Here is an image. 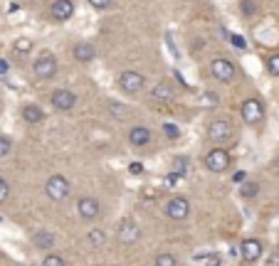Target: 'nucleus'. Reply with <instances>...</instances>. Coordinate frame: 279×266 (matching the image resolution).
<instances>
[{
	"mask_svg": "<svg viewBox=\"0 0 279 266\" xmlns=\"http://www.w3.org/2000/svg\"><path fill=\"white\" fill-rule=\"evenodd\" d=\"M109 111H112V116H114V118H124V116H126V109H124V106H119V104H114V101L109 104Z\"/></svg>",
	"mask_w": 279,
	"mask_h": 266,
	"instance_id": "33",
	"label": "nucleus"
},
{
	"mask_svg": "<svg viewBox=\"0 0 279 266\" xmlns=\"http://www.w3.org/2000/svg\"><path fill=\"white\" fill-rule=\"evenodd\" d=\"M116 237H119L121 244H136L141 239V227L136 222H131V220H124L119 229H116Z\"/></svg>",
	"mask_w": 279,
	"mask_h": 266,
	"instance_id": "10",
	"label": "nucleus"
},
{
	"mask_svg": "<svg viewBox=\"0 0 279 266\" xmlns=\"http://www.w3.org/2000/svg\"><path fill=\"white\" fill-rule=\"evenodd\" d=\"M232 136H235V128H232V123L225 121V118H218V121H212V123L208 126V138H210L212 143H228Z\"/></svg>",
	"mask_w": 279,
	"mask_h": 266,
	"instance_id": "5",
	"label": "nucleus"
},
{
	"mask_svg": "<svg viewBox=\"0 0 279 266\" xmlns=\"http://www.w3.org/2000/svg\"><path fill=\"white\" fill-rule=\"evenodd\" d=\"M30 52H32V39L20 37L15 42V54H18V57H25V54H30Z\"/></svg>",
	"mask_w": 279,
	"mask_h": 266,
	"instance_id": "20",
	"label": "nucleus"
},
{
	"mask_svg": "<svg viewBox=\"0 0 279 266\" xmlns=\"http://www.w3.org/2000/svg\"><path fill=\"white\" fill-rule=\"evenodd\" d=\"M128 143L136 146V148L148 146V143H151V131H148L146 126H134V128L128 131Z\"/></svg>",
	"mask_w": 279,
	"mask_h": 266,
	"instance_id": "15",
	"label": "nucleus"
},
{
	"mask_svg": "<svg viewBox=\"0 0 279 266\" xmlns=\"http://www.w3.org/2000/svg\"><path fill=\"white\" fill-rule=\"evenodd\" d=\"M72 57H74L80 64H89V62L96 57V49H94V44H92V42H80V44H74Z\"/></svg>",
	"mask_w": 279,
	"mask_h": 266,
	"instance_id": "14",
	"label": "nucleus"
},
{
	"mask_svg": "<svg viewBox=\"0 0 279 266\" xmlns=\"http://www.w3.org/2000/svg\"><path fill=\"white\" fill-rule=\"evenodd\" d=\"M32 242H35V247H38V249L50 252V249L54 247V234H52V232H47V229H42V232H35V234H32Z\"/></svg>",
	"mask_w": 279,
	"mask_h": 266,
	"instance_id": "18",
	"label": "nucleus"
},
{
	"mask_svg": "<svg viewBox=\"0 0 279 266\" xmlns=\"http://www.w3.org/2000/svg\"><path fill=\"white\" fill-rule=\"evenodd\" d=\"M210 72H212V76H215L218 81L230 84V81L238 76V67H235V62H230V59H225V57H218V59L210 62Z\"/></svg>",
	"mask_w": 279,
	"mask_h": 266,
	"instance_id": "4",
	"label": "nucleus"
},
{
	"mask_svg": "<svg viewBox=\"0 0 279 266\" xmlns=\"http://www.w3.org/2000/svg\"><path fill=\"white\" fill-rule=\"evenodd\" d=\"M163 131H166V136H168V138H178V136H180V131H178L173 123H166V126H163Z\"/></svg>",
	"mask_w": 279,
	"mask_h": 266,
	"instance_id": "34",
	"label": "nucleus"
},
{
	"mask_svg": "<svg viewBox=\"0 0 279 266\" xmlns=\"http://www.w3.org/2000/svg\"><path fill=\"white\" fill-rule=\"evenodd\" d=\"M198 104L202 109H215V106L220 104V99H218V94H212V91H202L198 96Z\"/></svg>",
	"mask_w": 279,
	"mask_h": 266,
	"instance_id": "19",
	"label": "nucleus"
},
{
	"mask_svg": "<svg viewBox=\"0 0 279 266\" xmlns=\"http://www.w3.org/2000/svg\"><path fill=\"white\" fill-rule=\"evenodd\" d=\"M151 99L156 101V104H170L173 99H176V91L170 89V84H156L154 89H151Z\"/></svg>",
	"mask_w": 279,
	"mask_h": 266,
	"instance_id": "16",
	"label": "nucleus"
},
{
	"mask_svg": "<svg viewBox=\"0 0 279 266\" xmlns=\"http://www.w3.org/2000/svg\"><path fill=\"white\" fill-rule=\"evenodd\" d=\"M240 116H242V121L250 123V126L262 123V118H264V106H262V101H260V99H247V101H242Z\"/></svg>",
	"mask_w": 279,
	"mask_h": 266,
	"instance_id": "6",
	"label": "nucleus"
},
{
	"mask_svg": "<svg viewBox=\"0 0 279 266\" xmlns=\"http://www.w3.org/2000/svg\"><path fill=\"white\" fill-rule=\"evenodd\" d=\"M50 104H52L57 111H72V109L80 104V99H77V94L70 91V89H57V91H52Z\"/></svg>",
	"mask_w": 279,
	"mask_h": 266,
	"instance_id": "8",
	"label": "nucleus"
},
{
	"mask_svg": "<svg viewBox=\"0 0 279 266\" xmlns=\"http://www.w3.org/2000/svg\"><path fill=\"white\" fill-rule=\"evenodd\" d=\"M166 215L176 222H183L188 215H190V202L186 197H173L168 205H166Z\"/></svg>",
	"mask_w": 279,
	"mask_h": 266,
	"instance_id": "9",
	"label": "nucleus"
},
{
	"mask_svg": "<svg viewBox=\"0 0 279 266\" xmlns=\"http://www.w3.org/2000/svg\"><path fill=\"white\" fill-rule=\"evenodd\" d=\"M240 10H242V15L252 17V15L257 12V2H254V0H242V2H240Z\"/></svg>",
	"mask_w": 279,
	"mask_h": 266,
	"instance_id": "23",
	"label": "nucleus"
},
{
	"mask_svg": "<svg viewBox=\"0 0 279 266\" xmlns=\"http://www.w3.org/2000/svg\"><path fill=\"white\" fill-rule=\"evenodd\" d=\"M267 72L272 76H279V54H272V57L267 59Z\"/></svg>",
	"mask_w": 279,
	"mask_h": 266,
	"instance_id": "27",
	"label": "nucleus"
},
{
	"mask_svg": "<svg viewBox=\"0 0 279 266\" xmlns=\"http://www.w3.org/2000/svg\"><path fill=\"white\" fill-rule=\"evenodd\" d=\"M188 170V158H176L173 160V173H178L183 178V173Z\"/></svg>",
	"mask_w": 279,
	"mask_h": 266,
	"instance_id": "26",
	"label": "nucleus"
},
{
	"mask_svg": "<svg viewBox=\"0 0 279 266\" xmlns=\"http://www.w3.org/2000/svg\"><path fill=\"white\" fill-rule=\"evenodd\" d=\"M89 242H92L94 247H104V242H106V234H104L102 229H92V232H89Z\"/></svg>",
	"mask_w": 279,
	"mask_h": 266,
	"instance_id": "22",
	"label": "nucleus"
},
{
	"mask_svg": "<svg viewBox=\"0 0 279 266\" xmlns=\"http://www.w3.org/2000/svg\"><path fill=\"white\" fill-rule=\"evenodd\" d=\"M178 180H180V175H178V173H170V175L166 178V183H168V185H176Z\"/></svg>",
	"mask_w": 279,
	"mask_h": 266,
	"instance_id": "36",
	"label": "nucleus"
},
{
	"mask_svg": "<svg viewBox=\"0 0 279 266\" xmlns=\"http://www.w3.org/2000/svg\"><path fill=\"white\" fill-rule=\"evenodd\" d=\"M156 266H178V259L173 254H158L156 257Z\"/></svg>",
	"mask_w": 279,
	"mask_h": 266,
	"instance_id": "25",
	"label": "nucleus"
},
{
	"mask_svg": "<svg viewBox=\"0 0 279 266\" xmlns=\"http://www.w3.org/2000/svg\"><path fill=\"white\" fill-rule=\"evenodd\" d=\"M274 163H277V165H274V170H277V173H279V158H277V160H274Z\"/></svg>",
	"mask_w": 279,
	"mask_h": 266,
	"instance_id": "40",
	"label": "nucleus"
},
{
	"mask_svg": "<svg viewBox=\"0 0 279 266\" xmlns=\"http://www.w3.org/2000/svg\"><path fill=\"white\" fill-rule=\"evenodd\" d=\"M260 192V185L257 183H240V195L242 197H254Z\"/></svg>",
	"mask_w": 279,
	"mask_h": 266,
	"instance_id": "21",
	"label": "nucleus"
},
{
	"mask_svg": "<svg viewBox=\"0 0 279 266\" xmlns=\"http://www.w3.org/2000/svg\"><path fill=\"white\" fill-rule=\"evenodd\" d=\"M50 12H52V17L57 22H64V20H70L74 15V2L72 0H54L52 7H50Z\"/></svg>",
	"mask_w": 279,
	"mask_h": 266,
	"instance_id": "12",
	"label": "nucleus"
},
{
	"mask_svg": "<svg viewBox=\"0 0 279 266\" xmlns=\"http://www.w3.org/2000/svg\"><path fill=\"white\" fill-rule=\"evenodd\" d=\"M89 5L96 7V10H109L114 5V0H89Z\"/></svg>",
	"mask_w": 279,
	"mask_h": 266,
	"instance_id": "30",
	"label": "nucleus"
},
{
	"mask_svg": "<svg viewBox=\"0 0 279 266\" xmlns=\"http://www.w3.org/2000/svg\"><path fill=\"white\" fill-rule=\"evenodd\" d=\"M12 148V143H10V138L8 136H0V158H5L8 153Z\"/></svg>",
	"mask_w": 279,
	"mask_h": 266,
	"instance_id": "29",
	"label": "nucleus"
},
{
	"mask_svg": "<svg viewBox=\"0 0 279 266\" xmlns=\"http://www.w3.org/2000/svg\"><path fill=\"white\" fill-rule=\"evenodd\" d=\"M128 173H131V175H141V173H144V165H141V163H131V165H128Z\"/></svg>",
	"mask_w": 279,
	"mask_h": 266,
	"instance_id": "35",
	"label": "nucleus"
},
{
	"mask_svg": "<svg viewBox=\"0 0 279 266\" xmlns=\"http://www.w3.org/2000/svg\"><path fill=\"white\" fill-rule=\"evenodd\" d=\"M57 57L52 54V52H40L38 57H35V62H32V72L38 79L42 81H47V79H52V76L57 74Z\"/></svg>",
	"mask_w": 279,
	"mask_h": 266,
	"instance_id": "2",
	"label": "nucleus"
},
{
	"mask_svg": "<svg viewBox=\"0 0 279 266\" xmlns=\"http://www.w3.org/2000/svg\"><path fill=\"white\" fill-rule=\"evenodd\" d=\"M44 192H47L50 200L64 202V200L70 197V192H72V183H70L64 175H52V178L44 183Z\"/></svg>",
	"mask_w": 279,
	"mask_h": 266,
	"instance_id": "3",
	"label": "nucleus"
},
{
	"mask_svg": "<svg viewBox=\"0 0 279 266\" xmlns=\"http://www.w3.org/2000/svg\"><path fill=\"white\" fill-rule=\"evenodd\" d=\"M77 212H80L82 220H96L99 212H102L99 200H94V197H82L80 202H77Z\"/></svg>",
	"mask_w": 279,
	"mask_h": 266,
	"instance_id": "11",
	"label": "nucleus"
},
{
	"mask_svg": "<svg viewBox=\"0 0 279 266\" xmlns=\"http://www.w3.org/2000/svg\"><path fill=\"white\" fill-rule=\"evenodd\" d=\"M230 42H232V47L240 49V52H242V49H247V42H244L242 35H230Z\"/></svg>",
	"mask_w": 279,
	"mask_h": 266,
	"instance_id": "31",
	"label": "nucleus"
},
{
	"mask_svg": "<svg viewBox=\"0 0 279 266\" xmlns=\"http://www.w3.org/2000/svg\"><path fill=\"white\" fill-rule=\"evenodd\" d=\"M262 257V242L260 239H244L242 242V259L247 264H254Z\"/></svg>",
	"mask_w": 279,
	"mask_h": 266,
	"instance_id": "13",
	"label": "nucleus"
},
{
	"mask_svg": "<svg viewBox=\"0 0 279 266\" xmlns=\"http://www.w3.org/2000/svg\"><path fill=\"white\" fill-rule=\"evenodd\" d=\"M8 69H10L8 59H0V76H2V74H8Z\"/></svg>",
	"mask_w": 279,
	"mask_h": 266,
	"instance_id": "37",
	"label": "nucleus"
},
{
	"mask_svg": "<svg viewBox=\"0 0 279 266\" xmlns=\"http://www.w3.org/2000/svg\"><path fill=\"white\" fill-rule=\"evenodd\" d=\"M205 168L210 170V173H225L228 168H230V153L225 151V148H212V151L205 155Z\"/></svg>",
	"mask_w": 279,
	"mask_h": 266,
	"instance_id": "7",
	"label": "nucleus"
},
{
	"mask_svg": "<svg viewBox=\"0 0 279 266\" xmlns=\"http://www.w3.org/2000/svg\"><path fill=\"white\" fill-rule=\"evenodd\" d=\"M116 86H119L124 94H128V96H136V94H141L144 91V86H146V79L141 72H134V69H126V72H121L116 76Z\"/></svg>",
	"mask_w": 279,
	"mask_h": 266,
	"instance_id": "1",
	"label": "nucleus"
},
{
	"mask_svg": "<svg viewBox=\"0 0 279 266\" xmlns=\"http://www.w3.org/2000/svg\"><path fill=\"white\" fill-rule=\"evenodd\" d=\"M42 266H67V262H64L62 257H54V254H50V257L42 262Z\"/></svg>",
	"mask_w": 279,
	"mask_h": 266,
	"instance_id": "28",
	"label": "nucleus"
},
{
	"mask_svg": "<svg viewBox=\"0 0 279 266\" xmlns=\"http://www.w3.org/2000/svg\"><path fill=\"white\" fill-rule=\"evenodd\" d=\"M244 178H247V175H244V173H242V170H240V173H235V178H232V183H244Z\"/></svg>",
	"mask_w": 279,
	"mask_h": 266,
	"instance_id": "38",
	"label": "nucleus"
},
{
	"mask_svg": "<svg viewBox=\"0 0 279 266\" xmlns=\"http://www.w3.org/2000/svg\"><path fill=\"white\" fill-rule=\"evenodd\" d=\"M270 266H279V254H272V259H270Z\"/></svg>",
	"mask_w": 279,
	"mask_h": 266,
	"instance_id": "39",
	"label": "nucleus"
},
{
	"mask_svg": "<svg viewBox=\"0 0 279 266\" xmlns=\"http://www.w3.org/2000/svg\"><path fill=\"white\" fill-rule=\"evenodd\" d=\"M198 266H220V257L215 254H208V257H196Z\"/></svg>",
	"mask_w": 279,
	"mask_h": 266,
	"instance_id": "24",
	"label": "nucleus"
},
{
	"mask_svg": "<svg viewBox=\"0 0 279 266\" xmlns=\"http://www.w3.org/2000/svg\"><path fill=\"white\" fill-rule=\"evenodd\" d=\"M20 114H22V121L25 123H42L44 121V111H42L38 104H25Z\"/></svg>",
	"mask_w": 279,
	"mask_h": 266,
	"instance_id": "17",
	"label": "nucleus"
},
{
	"mask_svg": "<svg viewBox=\"0 0 279 266\" xmlns=\"http://www.w3.org/2000/svg\"><path fill=\"white\" fill-rule=\"evenodd\" d=\"M8 197H10V185L5 178H0V202H5Z\"/></svg>",
	"mask_w": 279,
	"mask_h": 266,
	"instance_id": "32",
	"label": "nucleus"
}]
</instances>
